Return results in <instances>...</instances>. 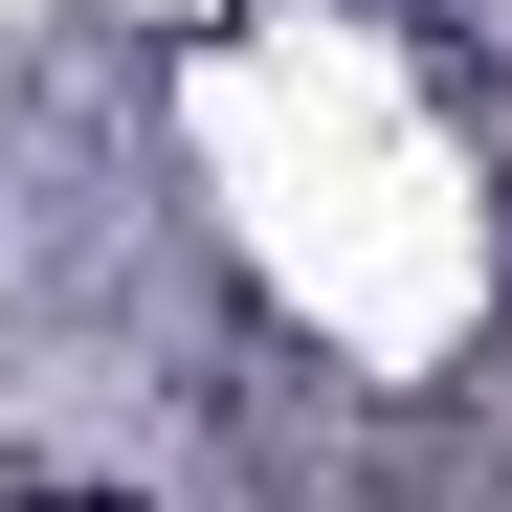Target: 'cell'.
I'll return each instance as SVG.
<instances>
[{
    "label": "cell",
    "instance_id": "6da1fadb",
    "mask_svg": "<svg viewBox=\"0 0 512 512\" xmlns=\"http://www.w3.org/2000/svg\"><path fill=\"white\" fill-rule=\"evenodd\" d=\"M0 512H90V490H0Z\"/></svg>",
    "mask_w": 512,
    "mask_h": 512
}]
</instances>
